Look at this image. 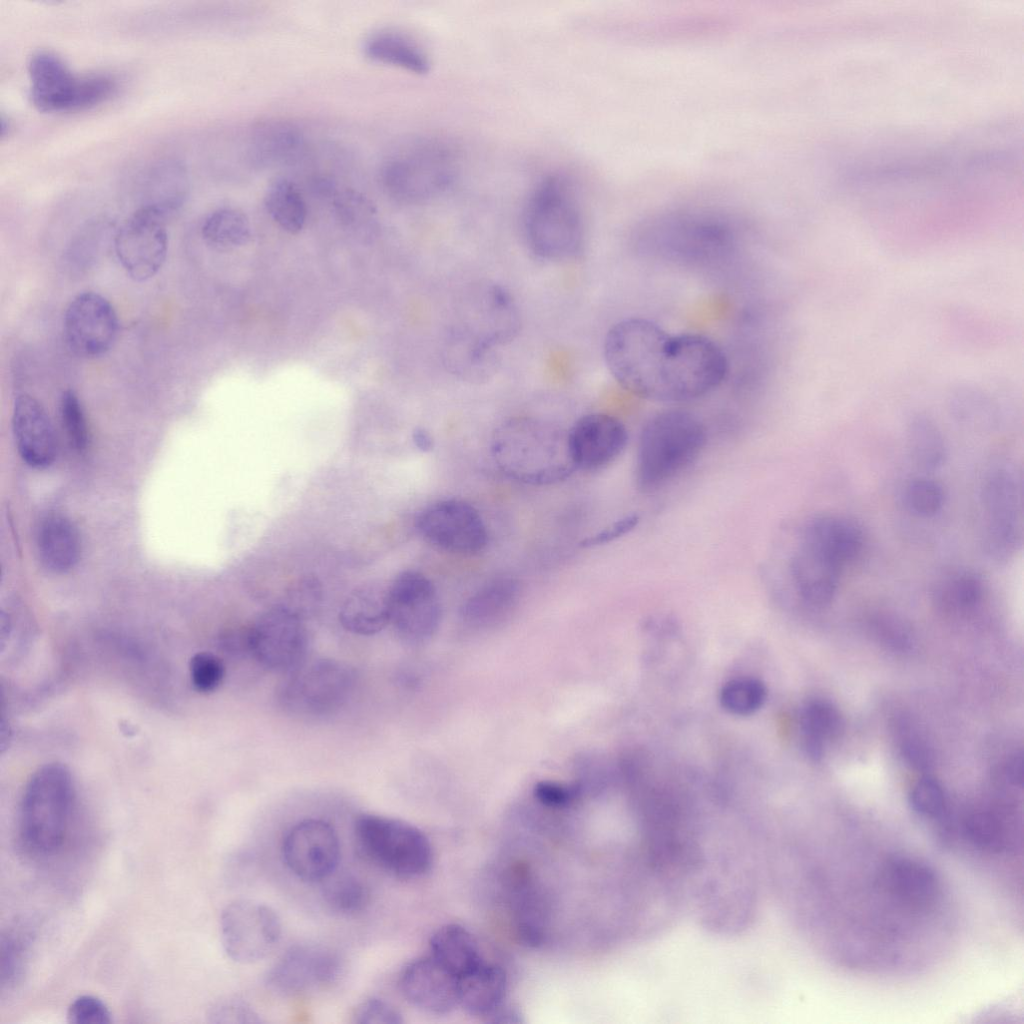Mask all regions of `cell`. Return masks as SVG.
Returning a JSON list of instances; mask_svg holds the SVG:
<instances>
[{
    "mask_svg": "<svg viewBox=\"0 0 1024 1024\" xmlns=\"http://www.w3.org/2000/svg\"><path fill=\"white\" fill-rule=\"evenodd\" d=\"M416 528L427 543L453 554L479 553L488 542L486 525L479 512L459 499H445L427 506L418 515Z\"/></svg>",
    "mask_w": 1024,
    "mask_h": 1024,
    "instance_id": "15",
    "label": "cell"
},
{
    "mask_svg": "<svg viewBox=\"0 0 1024 1024\" xmlns=\"http://www.w3.org/2000/svg\"><path fill=\"white\" fill-rule=\"evenodd\" d=\"M388 591L390 624L406 642L430 638L441 620V605L433 583L422 573H400Z\"/></svg>",
    "mask_w": 1024,
    "mask_h": 1024,
    "instance_id": "16",
    "label": "cell"
},
{
    "mask_svg": "<svg viewBox=\"0 0 1024 1024\" xmlns=\"http://www.w3.org/2000/svg\"><path fill=\"white\" fill-rule=\"evenodd\" d=\"M911 807L927 818H939L946 810V796L940 783L930 776L919 779L909 795Z\"/></svg>",
    "mask_w": 1024,
    "mask_h": 1024,
    "instance_id": "47",
    "label": "cell"
},
{
    "mask_svg": "<svg viewBox=\"0 0 1024 1024\" xmlns=\"http://www.w3.org/2000/svg\"><path fill=\"white\" fill-rule=\"evenodd\" d=\"M486 1022L489 1023H521L523 1022V1016L520 1010L511 1004L501 1003L492 1012L484 1017Z\"/></svg>",
    "mask_w": 1024,
    "mask_h": 1024,
    "instance_id": "56",
    "label": "cell"
},
{
    "mask_svg": "<svg viewBox=\"0 0 1024 1024\" xmlns=\"http://www.w3.org/2000/svg\"><path fill=\"white\" fill-rule=\"evenodd\" d=\"M339 620L349 632L373 635L390 623L388 591L377 585H363L352 591L343 602Z\"/></svg>",
    "mask_w": 1024,
    "mask_h": 1024,
    "instance_id": "32",
    "label": "cell"
},
{
    "mask_svg": "<svg viewBox=\"0 0 1024 1024\" xmlns=\"http://www.w3.org/2000/svg\"><path fill=\"white\" fill-rule=\"evenodd\" d=\"M569 451L576 469L601 470L624 451L628 433L616 417L591 413L579 418L567 431Z\"/></svg>",
    "mask_w": 1024,
    "mask_h": 1024,
    "instance_id": "20",
    "label": "cell"
},
{
    "mask_svg": "<svg viewBox=\"0 0 1024 1024\" xmlns=\"http://www.w3.org/2000/svg\"><path fill=\"white\" fill-rule=\"evenodd\" d=\"M288 674L279 689V702L286 711L304 717L335 713L355 685L352 668L335 659L304 661Z\"/></svg>",
    "mask_w": 1024,
    "mask_h": 1024,
    "instance_id": "10",
    "label": "cell"
},
{
    "mask_svg": "<svg viewBox=\"0 0 1024 1024\" xmlns=\"http://www.w3.org/2000/svg\"><path fill=\"white\" fill-rule=\"evenodd\" d=\"M800 724L806 753L818 759L822 756L824 743L839 735L843 723L839 711L831 703L815 699L803 707Z\"/></svg>",
    "mask_w": 1024,
    "mask_h": 1024,
    "instance_id": "37",
    "label": "cell"
},
{
    "mask_svg": "<svg viewBox=\"0 0 1024 1024\" xmlns=\"http://www.w3.org/2000/svg\"><path fill=\"white\" fill-rule=\"evenodd\" d=\"M64 335L76 355L95 358L114 344L119 330L117 314L102 295L87 291L75 296L64 315Z\"/></svg>",
    "mask_w": 1024,
    "mask_h": 1024,
    "instance_id": "18",
    "label": "cell"
},
{
    "mask_svg": "<svg viewBox=\"0 0 1024 1024\" xmlns=\"http://www.w3.org/2000/svg\"><path fill=\"white\" fill-rule=\"evenodd\" d=\"M579 788L556 782L542 781L534 788L536 799L543 805L561 808L571 804L577 797Z\"/></svg>",
    "mask_w": 1024,
    "mask_h": 1024,
    "instance_id": "52",
    "label": "cell"
},
{
    "mask_svg": "<svg viewBox=\"0 0 1024 1024\" xmlns=\"http://www.w3.org/2000/svg\"><path fill=\"white\" fill-rule=\"evenodd\" d=\"M342 962L332 949L315 944L289 948L270 969L267 981L286 995L311 992L333 983L341 973Z\"/></svg>",
    "mask_w": 1024,
    "mask_h": 1024,
    "instance_id": "19",
    "label": "cell"
},
{
    "mask_svg": "<svg viewBox=\"0 0 1024 1024\" xmlns=\"http://www.w3.org/2000/svg\"><path fill=\"white\" fill-rule=\"evenodd\" d=\"M213 1023L255 1024L261 1023L256 1011L245 1001L237 998H225L214 1003L208 1012Z\"/></svg>",
    "mask_w": 1024,
    "mask_h": 1024,
    "instance_id": "50",
    "label": "cell"
},
{
    "mask_svg": "<svg viewBox=\"0 0 1024 1024\" xmlns=\"http://www.w3.org/2000/svg\"><path fill=\"white\" fill-rule=\"evenodd\" d=\"M29 98L42 112H72L94 107L116 91V81L105 74L74 73L49 50L35 51L28 60Z\"/></svg>",
    "mask_w": 1024,
    "mask_h": 1024,
    "instance_id": "7",
    "label": "cell"
},
{
    "mask_svg": "<svg viewBox=\"0 0 1024 1024\" xmlns=\"http://www.w3.org/2000/svg\"><path fill=\"white\" fill-rule=\"evenodd\" d=\"M286 866L299 879L320 882L329 878L340 858L339 838L330 823L316 818L293 825L282 842Z\"/></svg>",
    "mask_w": 1024,
    "mask_h": 1024,
    "instance_id": "17",
    "label": "cell"
},
{
    "mask_svg": "<svg viewBox=\"0 0 1024 1024\" xmlns=\"http://www.w3.org/2000/svg\"><path fill=\"white\" fill-rule=\"evenodd\" d=\"M521 592L519 581L501 576L488 581L464 603L461 617L473 628H488L502 622L515 608Z\"/></svg>",
    "mask_w": 1024,
    "mask_h": 1024,
    "instance_id": "28",
    "label": "cell"
},
{
    "mask_svg": "<svg viewBox=\"0 0 1024 1024\" xmlns=\"http://www.w3.org/2000/svg\"><path fill=\"white\" fill-rule=\"evenodd\" d=\"M603 350L613 378L630 393L651 401L699 399L718 388L728 373L725 353L710 338L672 335L640 317L614 324Z\"/></svg>",
    "mask_w": 1024,
    "mask_h": 1024,
    "instance_id": "1",
    "label": "cell"
},
{
    "mask_svg": "<svg viewBox=\"0 0 1024 1024\" xmlns=\"http://www.w3.org/2000/svg\"><path fill=\"white\" fill-rule=\"evenodd\" d=\"M799 541L843 569L860 555L864 534L859 524L846 516L821 514L806 522Z\"/></svg>",
    "mask_w": 1024,
    "mask_h": 1024,
    "instance_id": "24",
    "label": "cell"
},
{
    "mask_svg": "<svg viewBox=\"0 0 1024 1024\" xmlns=\"http://www.w3.org/2000/svg\"><path fill=\"white\" fill-rule=\"evenodd\" d=\"M353 1022L357 1024H399L403 1022L399 1010L390 1002L371 997L354 1009Z\"/></svg>",
    "mask_w": 1024,
    "mask_h": 1024,
    "instance_id": "51",
    "label": "cell"
},
{
    "mask_svg": "<svg viewBox=\"0 0 1024 1024\" xmlns=\"http://www.w3.org/2000/svg\"><path fill=\"white\" fill-rule=\"evenodd\" d=\"M881 885L897 903L922 911L933 907L941 886L935 870L925 862L907 856L888 860L880 875Z\"/></svg>",
    "mask_w": 1024,
    "mask_h": 1024,
    "instance_id": "22",
    "label": "cell"
},
{
    "mask_svg": "<svg viewBox=\"0 0 1024 1024\" xmlns=\"http://www.w3.org/2000/svg\"><path fill=\"white\" fill-rule=\"evenodd\" d=\"M412 439L415 446L423 452H428L433 449V438L430 435V433L423 428L415 429L412 435Z\"/></svg>",
    "mask_w": 1024,
    "mask_h": 1024,
    "instance_id": "58",
    "label": "cell"
},
{
    "mask_svg": "<svg viewBox=\"0 0 1024 1024\" xmlns=\"http://www.w3.org/2000/svg\"><path fill=\"white\" fill-rule=\"evenodd\" d=\"M363 53L370 61L400 68L417 75H425L431 69L428 53L410 35L384 29L372 33L363 44Z\"/></svg>",
    "mask_w": 1024,
    "mask_h": 1024,
    "instance_id": "30",
    "label": "cell"
},
{
    "mask_svg": "<svg viewBox=\"0 0 1024 1024\" xmlns=\"http://www.w3.org/2000/svg\"><path fill=\"white\" fill-rule=\"evenodd\" d=\"M506 988L503 969L483 961L458 978V1002L466 1012L485 1017L504 1002Z\"/></svg>",
    "mask_w": 1024,
    "mask_h": 1024,
    "instance_id": "31",
    "label": "cell"
},
{
    "mask_svg": "<svg viewBox=\"0 0 1024 1024\" xmlns=\"http://www.w3.org/2000/svg\"><path fill=\"white\" fill-rule=\"evenodd\" d=\"M766 688L758 679L742 677L727 682L720 693V702L728 712L745 716L757 711L766 699Z\"/></svg>",
    "mask_w": 1024,
    "mask_h": 1024,
    "instance_id": "42",
    "label": "cell"
},
{
    "mask_svg": "<svg viewBox=\"0 0 1024 1024\" xmlns=\"http://www.w3.org/2000/svg\"><path fill=\"white\" fill-rule=\"evenodd\" d=\"M61 420L72 446L82 451L87 447L89 432L81 402L73 390H65L60 398Z\"/></svg>",
    "mask_w": 1024,
    "mask_h": 1024,
    "instance_id": "46",
    "label": "cell"
},
{
    "mask_svg": "<svg viewBox=\"0 0 1024 1024\" xmlns=\"http://www.w3.org/2000/svg\"><path fill=\"white\" fill-rule=\"evenodd\" d=\"M842 568L799 541L789 562L792 583L803 601L814 607L828 605L835 597Z\"/></svg>",
    "mask_w": 1024,
    "mask_h": 1024,
    "instance_id": "26",
    "label": "cell"
},
{
    "mask_svg": "<svg viewBox=\"0 0 1024 1024\" xmlns=\"http://www.w3.org/2000/svg\"><path fill=\"white\" fill-rule=\"evenodd\" d=\"M982 577L970 569H956L941 576L933 590L936 607L945 613H966L974 609L984 595Z\"/></svg>",
    "mask_w": 1024,
    "mask_h": 1024,
    "instance_id": "35",
    "label": "cell"
},
{
    "mask_svg": "<svg viewBox=\"0 0 1024 1024\" xmlns=\"http://www.w3.org/2000/svg\"><path fill=\"white\" fill-rule=\"evenodd\" d=\"M906 447L913 463L925 471L941 467L947 457V447L942 433L930 420L913 419L906 433Z\"/></svg>",
    "mask_w": 1024,
    "mask_h": 1024,
    "instance_id": "38",
    "label": "cell"
},
{
    "mask_svg": "<svg viewBox=\"0 0 1024 1024\" xmlns=\"http://www.w3.org/2000/svg\"><path fill=\"white\" fill-rule=\"evenodd\" d=\"M517 902L516 922L522 938L530 944L537 945L545 935V912L538 893L524 886Z\"/></svg>",
    "mask_w": 1024,
    "mask_h": 1024,
    "instance_id": "44",
    "label": "cell"
},
{
    "mask_svg": "<svg viewBox=\"0 0 1024 1024\" xmlns=\"http://www.w3.org/2000/svg\"><path fill=\"white\" fill-rule=\"evenodd\" d=\"M964 835L975 847L990 852H1002L1012 845L1005 823L990 810L971 812L963 824Z\"/></svg>",
    "mask_w": 1024,
    "mask_h": 1024,
    "instance_id": "41",
    "label": "cell"
},
{
    "mask_svg": "<svg viewBox=\"0 0 1024 1024\" xmlns=\"http://www.w3.org/2000/svg\"><path fill=\"white\" fill-rule=\"evenodd\" d=\"M304 148V135L287 121L259 124L251 134L248 155L253 166L273 168L296 161Z\"/></svg>",
    "mask_w": 1024,
    "mask_h": 1024,
    "instance_id": "27",
    "label": "cell"
},
{
    "mask_svg": "<svg viewBox=\"0 0 1024 1024\" xmlns=\"http://www.w3.org/2000/svg\"><path fill=\"white\" fill-rule=\"evenodd\" d=\"M399 985L404 997L425 1012L445 1014L459 1005L458 978L432 956L410 962Z\"/></svg>",
    "mask_w": 1024,
    "mask_h": 1024,
    "instance_id": "21",
    "label": "cell"
},
{
    "mask_svg": "<svg viewBox=\"0 0 1024 1024\" xmlns=\"http://www.w3.org/2000/svg\"><path fill=\"white\" fill-rule=\"evenodd\" d=\"M458 163L444 144L420 143L385 160L379 179L393 198L406 203H425L445 195L456 184Z\"/></svg>",
    "mask_w": 1024,
    "mask_h": 1024,
    "instance_id": "8",
    "label": "cell"
},
{
    "mask_svg": "<svg viewBox=\"0 0 1024 1024\" xmlns=\"http://www.w3.org/2000/svg\"><path fill=\"white\" fill-rule=\"evenodd\" d=\"M491 453L503 474L524 484L558 483L576 470L567 432L534 417H512L500 424L492 436Z\"/></svg>",
    "mask_w": 1024,
    "mask_h": 1024,
    "instance_id": "2",
    "label": "cell"
},
{
    "mask_svg": "<svg viewBox=\"0 0 1024 1024\" xmlns=\"http://www.w3.org/2000/svg\"><path fill=\"white\" fill-rule=\"evenodd\" d=\"M319 593V586L315 580L308 579L299 582L293 590H291L289 602L282 606L303 617V613L317 601Z\"/></svg>",
    "mask_w": 1024,
    "mask_h": 1024,
    "instance_id": "54",
    "label": "cell"
},
{
    "mask_svg": "<svg viewBox=\"0 0 1024 1024\" xmlns=\"http://www.w3.org/2000/svg\"><path fill=\"white\" fill-rule=\"evenodd\" d=\"M13 433L22 459L35 468L49 466L56 456V438L43 406L32 396L19 395L14 401Z\"/></svg>",
    "mask_w": 1024,
    "mask_h": 1024,
    "instance_id": "23",
    "label": "cell"
},
{
    "mask_svg": "<svg viewBox=\"0 0 1024 1024\" xmlns=\"http://www.w3.org/2000/svg\"><path fill=\"white\" fill-rule=\"evenodd\" d=\"M902 749L903 755L908 762L916 768H927L931 763V754L928 747L916 739L906 741Z\"/></svg>",
    "mask_w": 1024,
    "mask_h": 1024,
    "instance_id": "55",
    "label": "cell"
},
{
    "mask_svg": "<svg viewBox=\"0 0 1024 1024\" xmlns=\"http://www.w3.org/2000/svg\"><path fill=\"white\" fill-rule=\"evenodd\" d=\"M981 506L983 551L994 562H1006L1022 540L1021 485L1011 464H995L987 471L981 486Z\"/></svg>",
    "mask_w": 1024,
    "mask_h": 1024,
    "instance_id": "9",
    "label": "cell"
},
{
    "mask_svg": "<svg viewBox=\"0 0 1024 1024\" xmlns=\"http://www.w3.org/2000/svg\"><path fill=\"white\" fill-rule=\"evenodd\" d=\"M308 632L303 617L279 605L247 628L248 650L264 667L290 672L305 660Z\"/></svg>",
    "mask_w": 1024,
    "mask_h": 1024,
    "instance_id": "13",
    "label": "cell"
},
{
    "mask_svg": "<svg viewBox=\"0 0 1024 1024\" xmlns=\"http://www.w3.org/2000/svg\"><path fill=\"white\" fill-rule=\"evenodd\" d=\"M354 834L365 859L393 876L417 878L432 865L429 839L406 821L364 813L355 820Z\"/></svg>",
    "mask_w": 1024,
    "mask_h": 1024,
    "instance_id": "6",
    "label": "cell"
},
{
    "mask_svg": "<svg viewBox=\"0 0 1024 1024\" xmlns=\"http://www.w3.org/2000/svg\"><path fill=\"white\" fill-rule=\"evenodd\" d=\"M431 956L457 978L484 960L473 935L463 926L446 924L430 939Z\"/></svg>",
    "mask_w": 1024,
    "mask_h": 1024,
    "instance_id": "34",
    "label": "cell"
},
{
    "mask_svg": "<svg viewBox=\"0 0 1024 1024\" xmlns=\"http://www.w3.org/2000/svg\"><path fill=\"white\" fill-rule=\"evenodd\" d=\"M264 205L270 217L283 230L292 234L302 230L307 218V206L298 186L290 179H274L265 192Z\"/></svg>",
    "mask_w": 1024,
    "mask_h": 1024,
    "instance_id": "36",
    "label": "cell"
},
{
    "mask_svg": "<svg viewBox=\"0 0 1024 1024\" xmlns=\"http://www.w3.org/2000/svg\"><path fill=\"white\" fill-rule=\"evenodd\" d=\"M1023 761L1021 755H1014L1005 765L1007 781L1013 785H1020L1023 779Z\"/></svg>",
    "mask_w": 1024,
    "mask_h": 1024,
    "instance_id": "57",
    "label": "cell"
},
{
    "mask_svg": "<svg viewBox=\"0 0 1024 1024\" xmlns=\"http://www.w3.org/2000/svg\"><path fill=\"white\" fill-rule=\"evenodd\" d=\"M250 232L247 216L232 207H223L211 212L201 227L204 241L217 250H229L246 244Z\"/></svg>",
    "mask_w": 1024,
    "mask_h": 1024,
    "instance_id": "39",
    "label": "cell"
},
{
    "mask_svg": "<svg viewBox=\"0 0 1024 1024\" xmlns=\"http://www.w3.org/2000/svg\"><path fill=\"white\" fill-rule=\"evenodd\" d=\"M443 363L454 377L469 384H483L492 379L501 365L498 348L477 340L450 326L443 345Z\"/></svg>",
    "mask_w": 1024,
    "mask_h": 1024,
    "instance_id": "25",
    "label": "cell"
},
{
    "mask_svg": "<svg viewBox=\"0 0 1024 1024\" xmlns=\"http://www.w3.org/2000/svg\"><path fill=\"white\" fill-rule=\"evenodd\" d=\"M707 442L703 423L682 409H667L651 416L638 441L635 481L638 489L653 492L686 470Z\"/></svg>",
    "mask_w": 1024,
    "mask_h": 1024,
    "instance_id": "3",
    "label": "cell"
},
{
    "mask_svg": "<svg viewBox=\"0 0 1024 1024\" xmlns=\"http://www.w3.org/2000/svg\"><path fill=\"white\" fill-rule=\"evenodd\" d=\"M323 899L333 912L344 915H356L369 904L370 892L366 885L352 875L342 874L326 879Z\"/></svg>",
    "mask_w": 1024,
    "mask_h": 1024,
    "instance_id": "40",
    "label": "cell"
},
{
    "mask_svg": "<svg viewBox=\"0 0 1024 1024\" xmlns=\"http://www.w3.org/2000/svg\"><path fill=\"white\" fill-rule=\"evenodd\" d=\"M529 249L539 258H574L584 244V219L574 186L563 175L544 177L531 192L524 210Z\"/></svg>",
    "mask_w": 1024,
    "mask_h": 1024,
    "instance_id": "4",
    "label": "cell"
},
{
    "mask_svg": "<svg viewBox=\"0 0 1024 1024\" xmlns=\"http://www.w3.org/2000/svg\"><path fill=\"white\" fill-rule=\"evenodd\" d=\"M26 939L19 932L6 931L0 942V976L2 987L12 988L23 975Z\"/></svg>",
    "mask_w": 1024,
    "mask_h": 1024,
    "instance_id": "45",
    "label": "cell"
},
{
    "mask_svg": "<svg viewBox=\"0 0 1024 1024\" xmlns=\"http://www.w3.org/2000/svg\"><path fill=\"white\" fill-rule=\"evenodd\" d=\"M164 213L140 206L116 231V256L135 281H146L163 266L168 249V234Z\"/></svg>",
    "mask_w": 1024,
    "mask_h": 1024,
    "instance_id": "14",
    "label": "cell"
},
{
    "mask_svg": "<svg viewBox=\"0 0 1024 1024\" xmlns=\"http://www.w3.org/2000/svg\"><path fill=\"white\" fill-rule=\"evenodd\" d=\"M282 927L270 906L249 899L231 902L222 911L223 948L233 961L249 964L269 955L278 944Z\"/></svg>",
    "mask_w": 1024,
    "mask_h": 1024,
    "instance_id": "12",
    "label": "cell"
},
{
    "mask_svg": "<svg viewBox=\"0 0 1024 1024\" xmlns=\"http://www.w3.org/2000/svg\"><path fill=\"white\" fill-rule=\"evenodd\" d=\"M67 1021L71 1024H109L112 1022V1014L98 997L81 995L69 1005Z\"/></svg>",
    "mask_w": 1024,
    "mask_h": 1024,
    "instance_id": "49",
    "label": "cell"
},
{
    "mask_svg": "<svg viewBox=\"0 0 1024 1024\" xmlns=\"http://www.w3.org/2000/svg\"><path fill=\"white\" fill-rule=\"evenodd\" d=\"M37 549L42 564L50 571L63 573L79 560L81 540L77 528L64 516L50 515L40 524Z\"/></svg>",
    "mask_w": 1024,
    "mask_h": 1024,
    "instance_id": "33",
    "label": "cell"
},
{
    "mask_svg": "<svg viewBox=\"0 0 1024 1024\" xmlns=\"http://www.w3.org/2000/svg\"><path fill=\"white\" fill-rule=\"evenodd\" d=\"M190 677L194 688L209 693L221 684L225 668L221 659L210 652H199L190 661Z\"/></svg>",
    "mask_w": 1024,
    "mask_h": 1024,
    "instance_id": "48",
    "label": "cell"
},
{
    "mask_svg": "<svg viewBox=\"0 0 1024 1024\" xmlns=\"http://www.w3.org/2000/svg\"><path fill=\"white\" fill-rule=\"evenodd\" d=\"M75 801L70 771L58 763L39 768L28 781L20 803L19 834L27 849L48 855L66 837Z\"/></svg>",
    "mask_w": 1024,
    "mask_h": 1024,
    "instance_id": "5",
    "label": "cell"
},
{
    "mask_svg": "<svg viewBox=\"0 0 1024 1024\" xmlns=\"http://www.w3.org/2000/svg\"><path fill=\"white\" fill-rule=\"evenodd\" d=\"M903 500L907 509L918 517H932L939 513L945 502V492L937 481L918 477L909 481Z\"/></svg>",
    "mask_w": 1024,
    "mask_h": 1024,
    "instance_id": "43",
    "label": "cell"
},
{
    "mask_svg": "<svg viewBox=\"0 0 1024 1024\" xmlns=\"http://www.w3.org/2000/svg\"><path fill=\"white\" fill-rule=\"evenodd\" d=\"M639 521L640 517L637 514L624 516L597 533L583 539L580 542V546L583 548H591L610 543L632 531L638 525Z\"/></svg>",
    "mask_w": 1024,
    "mask_h": 1024,
    "instance_id": "53",
    "label": "cell"
},
{
    "mask_svg": "<svg viewBox=\"0 0 1024 1024\" xmlns=\"http://www.w3.org/2000/svg\"><path fill=\"white\" fill-rule=\"evenodd\" d=\"M189 192V176L184 163L165 158L154 163L144 176L140 206L161 211L169 218L184 204Z\"/></svg>",
    "mask_w": 1024,
    "mask_h": 1024,
    "instance_id": "29",
    "label": "cell"
},
{
    "mask_svg": "<svg viewBox=\"0 0 1024 1024\" xmlns=\"http://www.w3.org/2000/svg\"><path fill=\"white\" fill-rule=\"evenodd\" d=\"M450 326L500 349L519 334L521 316L516 301L504 286L481 280L461 293Z\"/></svg>",
    "mask_w": 1024,
    "mask_h": 1024,
    "instance_id": "11",
    "label": "cell"
}]
</instances>
